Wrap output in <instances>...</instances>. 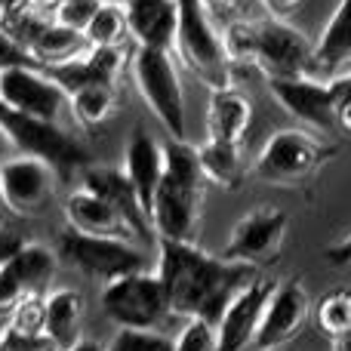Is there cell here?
<instances>
[{"instance_id":"1","label":"cell","mask_w":351,"mask_h":351,"mask_svg":"<svg viewBox=\"0 0 351 351\" xmlns=\"http://www.w3.org/2000/svg\"><path fill=\"white\" fill-rule=\"evenodd\" d=\"M173 317H204L216 324L234 293L253 280V268L210 256L194 241H160L158 268Z\"/></svg>"},{"instance_id":"2","label":"cell","mask_w":351,"mask_h":351,"mask_svg":"<svg viewBox=\"0 0 351 351\" xmlns=\"http://www.w3.org/2000/svg\"><path fill=\"white\" fill-rule=\"evenodd\" d=\"M167 167L152 204V228L160 241H194L200 225L206 182L197 160V148L188 139H173L164 145Z\"/></svg>"},{"instance_id":"3","label":"cell","mask_w":351,"mask_h":351,"mask_svg":"<svg viewBox=\"0 0 351 351\" xmlns=\"http://www.w3.org/2000/svg\"><path fill=\"white\" fill-rule=\"evenodd\" d=\"M176 53L210 90L231 84V62L206 0H176Z\"/></svg>"},{"instance_id":"4","label":"cell","mask_w":351,"mask_h":351,"mask_svg":"<svg viewBox=\"0 0 351 351\" xmlns=\"http://www.w3.org/2000/svg\"><path fill=\"white\" fill-rule=\"evenodd\" d=\"M336 145L308 127H287L268 136L256 158V176L268 185H302L333 158Z\"/></svg>"},{"instance_id":"5","label":"cell","mask_w":351,"mask_h":351,"mask_svg":"<svg viewBox=\"0 0 351 351\" xmlns=\"http://www.w3.org/2000/svg\"><path fill=\"white\" fill-rule=\"evenodd\" d=\"M102 311L111 324L127 330H160L173 317L170 299L158 271H130L102 290Z\"/></svg>"},{"instance_id":"6","label":"cell","mask_w":351,"mask_h":351,"mask_svg":"<svg viewBox=\"0 0 351 351\" xmlns=\"http://www.w3.org/2000/svg\"><path fill=\"white\" fill-rule=\"evenodd\" d=\"M133 77L142 99L154 111L164 130L173 139H188V111L185 93H182L179 68H176L170 49L136 47L133 53Z\"/></svg>"},{"instance_id":"7","label":"cell","mask_w":351,"mask_h":351,"mask_svg":"<svg viewBox=\"0 0 351 351\" xmlns=\"http://www.w3.org/2000/svg\"><path fill=\"white\" fill-rule=\"evenodd\" d=\"M0 127L10 136V142L16 145L19 154H34L43 158L47 164H53L59 173H71L90 164V154L80 142H74L59 123L40 121L34 114L16 111L10 105L0 102Z\"/></svg>"},{"instance_id":"8","label":"cell","mask_w":351,"mask_h":351,"mask_svg":"<svg viewBox=\"0 0 351 351\" xmlns=\"http://www.w3.org/2000/svg\"><path fill=\"white\" fill-rule=\"evenodd\" d=\"M59 262L71 265L74 271L96 278L102 284L114 278H123L130 271L145 268V253L127 237H99V234H80L71 231L59 241Z\"/></svg>"},{"instance_id":"9","label":"cell","mask_w":351,"mask_h":351,"mask_svg":"<svg viewBox=\"0 0 351 351\" xmlns=\"http://www.w3.org/2000/svg\"><path fill=\"white\" fill-rule=\"evenodd\" d=\"M271 77H315V43L280 16L256 22V62Z\"/></svg>"},{"instance_id":"10","label":"cell","mask_w":351,"mask_h":351,"mask_svg":"<svg viewBox=\"0 0 351 351\" xmlns=\"http://www.w3.org/2000/svg\"><path fill=\"white\" fill-rule=\"evenodd\" d=\"M59 170L34 154H12L0 164V204L16 216H40L56 197Z\"/></svg>"},{"instance_id":"11","label":"cell","mask_w":351,"mask_h":351,"mask_svg":"<svg viewBox=\"0 0 351 351\" xmlns=\"http://www.w3.org/2000/svg\"><path fill=\"white\" fill-rule=\"evenodd\" d=\"M0 102L40 121L59 123V117L68 111V93L47 68L10 65L0 68Z\"/></svg>"},{"instance_id":"12","label":"cell","mask_w":351,"mask_h":351,"mask_svg":"<svg viewBox=\"0 0 351 351\" xmlns=\"http://www.w3.org/2000/svg\"><path fill=\"white\" fill-rule=\"evenodd\" d=\"M287 228H290V219H287L284 210L256 206L231 228V237L225 243L222 256L228 262H241V265L250 268L271 265L287 241Z\"/></svg>"},{"instance_id":"13","label":"cell","mask_w":351,"mask_h":351,"mask_svg":"<svg viewBox=\"0 0 351 351\" xmlns=\"http://www.w3.org/2000/svg\"><path fill=\"white\" fill-rule=\"evenodd\" d=\"M59 268V253L43 243H25L6 265H0V315L10 311L28 296H47Z\"/></svg>"},{"instance_id":"14","label":"cell","mask_w":351,"mask_h":351,"mask_svg":"<svg viewBox=\"0 0 351 351\" xmlns=\"http://www.w3.org/2000/svg\"><path fill=\"white\" fill-rule=\"evenodd\" d=\"M268 93L274 102L293 114L302 127L315 133H333L336 130V108H333V84L321 77H271Z\"/></svg>"},{"instance_id":"15","label":"cell","mask_w":351,"mask_h":351,"mask_svg":"<svg viewBox=\"0 0 351 351\" xmlns=\"http://www.w3.org/2000/svg\"><path fill=\"white\" fill-rule=\"evenodd\" d=\"M311 315V299L305 293V287L299 280H287L278 284L265 305V315H262L259 333L253 339L256 351H280L287 342H293L302 327L308 324Z\"/></svg>"},{"instance_id":"16","label":"cell","mask_w":351,"mask_h":351,"mask_svg":"<svg viewBox=\"0 0 351 351\" xmlns=\"http://www.w3.org/2000/svg\"><path fill=\"white\" fill-rule=\"evenodd\" d=\"M274 280L268 278H253L234 293L228 308L216 321V336H219V351H247L253 346L256 333H259L265 305L274 293Z\"/></svg>"},{"instance_id":"17","label":"cell","mask_w":351,"mask_h":351,"mask_svg":"<svg viewBox=\"0 0 351 351\" xmlns=\"http://www.w3.org/2000/svg\"><path fill=\"white\" fill-rule=\"evenodd\" d=\"M65 219L68 228L80 231V234H99V237H127L136 241L130 222L123 219V213L117 210L111 200H105L102 194L90 191L86 185L74 188L65 197Z\"/></svg>"},{"instance_id":"18","label":"cell","mask_w":351,"mask_h":351,"mask_svg":"<svg viewBox=\"0 0 351 351\" xmlns=\"http://www.w3.org/2000/svg\"><path fill=\"white\" fill-rule=\"evenodd\" d=\"M167 167V154L164 145L154 139L148 130H133L127 142V152H123V173H127L130 185L139 194L142 210L152 219V204H154V191L160 185V176Z\"/></svg>"},{"instance_id":"19","label":"cell","mask_w":351,"mask_h":351,"mask_svg":"<svg viewBox=\"0 0 351 351\" xmlns=\"http://www.w3.org/2000/svg\"><path fill=\"white\" fill-rule=\"evenodd\" d=\"M84 185L90 188V191L102 194L105 200H111V204L123 213V219L130 222V228H133L136 237H142V241L152 237V231H154L152 219H148V213L142 210L139 194H136V188L130 185V179H127L123 170H111V167H86Z\"/></svg>"},{"instance_id":"20","label":"cell","mask_w":351,"mask_h":351,"mask_svg":"<svg viewBox=\"0 0 351 351\" xmlns=\"http://www.w3.org/2000/svg\"><path fill=\"white\" fill-rule=\"evenodd\" d=\"M123 65H127L123 47H90L74 62L49 68V74L65 86V93H71L77 86H90V84H117Z\"/></svg>"},{"instance_id":"21","label":"cell","mask_w":351,"mask_h":351,"mask_svg":"<svg viewBox=\"0 0 351 351\" xmlns=\"http://www.w3.org/2000/svg\"><path fill=\"white\" fill-rule=\"evenodd\" d=\"M351 65V0H339L315 40V77L330 80Z\"/></svg>"},{"instance_id":"22","label":"cell","mask_w":351,"mask_h":351,"mask_svg":"<svg viewBox=\"0 0 351 351\" xmlns=\"http://www.w3.org/2000/svg\"><path fill=\"white\" fill-rule=\"evenodd\" d=\"M250 123H253V105L237 86L228 84L210 93V105H206V136L210 139L241 142L243 145Z\"/></svg>"},{"instance_id":"23","label":"cell","mask_w":351,"mask_h":351,"mask_svg":"<svg viewBox=\"0 0 351 351\" xmlns=\"http://www.w3.org/2000/svg\"><path fill=\"white\" fill-rule=\"evenodd\" d=\"M127 19L130 37L139 47L170 49L176 43V0H133Z\"/></svg>"},{"instance_id":"24","label":"cell","mask_w":351,"mask_h":351,"mask_svg":"<svg viewBox=\"0 0 351 351\" xmlns=\"http://www.w3.org/2000/svg\"><path fill=\"white\" fill-rule=\"evenodd\" d=\"M86 49H90V40H86L84 31L68 28V25L53 19V22H47L37 31L28 53L37 65L49 71V68H59V65H65V62H74L77 56H84Z\"/></svg>"},{"instance_id":"25","label":"cell","mask_w":351,"mask_h":351,"mask_svg":"<svg viewBox=\"0 0 351 351\" xmlns=\"http://www.w3.org/2000/svg\"><path fill=\"white\" fill-rule=\"evenodd\" d=\"M47 302V336L56 348L65 351L80 339V321H84V299L71 287H59L43 296Z\"/></svg>"},{"instance_id":"26","label":"cell","mask_w":351,"mask_h":351,"mask_svg":"<svg viewBox=\"0 0 351 351\" xmlns=\"http://www.w3.org/2000/svg\"><path fill=\"white\" fill-rule=\"evenodd\" d=\"M197 160L204 170L206 182L219 188H241L247 164H243V145L241 142H225V139H210L206 136L204 145H197Z\"/></svg>"},{"instance_id":"27","label":"cell","mask_w":351,"mask_h":351,"mask_svg":"<svg viewBox=\"0 0 351 351\" xmlns=\"http://www.w3.org/2000/svg\"><path fill=\"white\" fill-rule=\"evenodd\" d=\"M117 111V86L114 84H90L68 93V114L80 127L93 130L105 123Z\"/></svg>"},{"instance_id":"28","label":"cell","mask_w":351,"mask_h":351,"mask_svg":"<svg viewBox=\"0 0 351 351\" xmlns=\"http://www.w3.org/2000/svg\"><path fill=\"white\" fill-rule=\"evenodd\" d=\"M90 47H123V40L130 37V19L127 6L117 3H99V10L93 12L90 25L84 28Z\"/></svg>"},{"instance_id":"29","label":"cell","mask_w":351,"mask_h":351,"mask_svg":"<svg viewBox=\"0 0 351 351\" xmlns=\"http://www.w3.org/2000/svg\"><path fill=\"white\" fill-rule=\"evenodd\" d=\"M315 321L327 339H339L351 333V290H336L317 302Z\"/></svg>"},{"instance_id":"30","label":"cell","mask_w":351,"mask_h":351,"mask_svg":"<svg viewBox=\"0 0 351 351\" xmlns=\"http://www.w3.org/2000/svg\"><path fill=\"white\" fill-rule=\"evenodd\" d=\"M222 49L231 65H253L256 62V22H228L222 31Z\"/></svg>"},{"instance_id":"31","label":"cell","mask_w":351,"mask_h":351,"mask_svg":"<svg viewBox=\"0 0 351 351\" xmlns=\"http://www.w3.org/2000/svg\"><path fill=\"white\" fill-rule=\"evenodd\" d=\"M173 351H219L216 324L204 317H188L173 339Z\"/></svg>"},{"instance_id":"32","label":"cell","mask_w":351,"mask_h":351,"mask_svg":"<svg viewBox=\"0 0 351 351\" xmlns=\"http://www.w3.org/2000/svg\"><path fill=\"white\" fill-rule=\"evenodd\" d=\"M105 351H173V339H167L160 330H127L117 327L114 339Z\"/></svg>"},{"instance_id":"33","label":"cell","mask_w":351,"mask_h":351,"mask_svg":"<svg viewBox=\"0 0 351 351\" xmlns=\"http://www.w3.org/2000/svg\"><path fill=\"white\" fill-rule=\"evenodd\" d=\"M6 324L25 330V333H47V302H43V296H28L25 302H19L10 311Z\"/></svg>"},{"instance_id":"34","label":"cell","mask_w":351,"mask_h":351,"mask_svg":"<svg viewBox=\"0 0 351 351\" xmlns=\"http://www.w3.org/2000/svg\"><path fill=\"white\" fill-rule=\"evenodd\" d=\"M0 351H59L47 333H25L6 324L0 333Z\"/></svg>"},{"instance_id":"35","label":"cell","mask_w":351,"mask_h":351,"mask_svg":"<svg viewBox=\"0 0 351 351\" xmlns=\"http://www.w3.org/2000/svg\"><path fill=\"white\" fill-rule=\"evenodd\" d=\"M99 3L102 0H56V22L68 25V28H77L84 31L86 25H90L93 12L99 10Z\"/></svg>"},{"instance_id":"36","label":"cell","mask_w":351,"mask_h":351,"mask_svg":"<svg viewBox=\"0 0 351 351\" xmlns=\"http://www.w3.org/2000/svg\"><path fill=\"white\" fill-rule=\"evenodd\" d=\"M333 84V108H336V130L351 136V71L330 77Z\"/></svg>"},{"instance_id":"37","label":"cell","mask_w":351,"mask_h":351,"mask_svg":"<svg viewBox=\"0 0 351 351\" xmlns=\"http://www.w3.org/2000/svg\"><path fill=\"white\" fill-rule=\"evenodd\" d=\"M10 65H37V62L0 28V68H10Z\"/></svg>"},{"instance_id":"38","label":"cell","mask_w":351,"mask_h":351,"mask_svg":"<svg viewBox=\"0 0 351 351\" xmlns=\"http://www.w3.org/2000/svg\"><path fill=\"white\" fill-rule=\"evenodd\" d=\"M25 243L28 241H25L19 231H12L10 225H0V265H6V262H10L12 256L25 247Z\"/></svg>"},{"instance_id":"39","label":"cell","mask_w":351,"mask_h":351,"mask_svg":"<svg viewBox=\"0 0 351 351\" xmlns=\"http://www.w3.org/2000/svg\"><path fill=\"white\" fill-rule=\"evenodd\" d=\"M262 3H265V10L271 12V16H280V19H284L287 12H293L299 3H302V0H262Z\"/></svg>"},{"instance_id":"40","label":"cell","mask_w":351,"mask_h":351,"mask_svg":"<svg viewBox=\"0 0 351 351\" xmlns=\"http://www.w3.org/2000/svg\"><path fill=\"white\" fill-rule=\"evenodd\" d=\"M330 259H333L336 265H346V262H351V237L346 243H339V247L330 250Z\"/></svg>"},{"instance_id":"41","label":"cell","mask_w":351,"mask_h":351,"mask_svg":"<svg viewBox=\"0 0 351 351\" xmlns=\"http://www.w3.org/2000/svg\"><path fill=\"white\" fill-rule=\"evenodd\" d=\"M12 154H19V152H16V145H12L10 136H6V133H3V127H0V164H3V160H10Z\"/></svg>"},{"instance_id":"42","label":"cell","mask_w":351,"mask_h":351,"mask_svg":"<svg viewBox=\"0 0 351 351\" xmlns=\"http://www.w3.org/2000/svg\"><path fill=\"white\" fill-rule=\"evenodd\" d=\"M65 351H105L102 346H99V342L96 339H84V336H80V339L77 342H74V346L71 348H65Z\"/></svg>"},{"instance_id":"43","label":"cell","mask_w":351,"mask_h":351,"mask_svg":"<svg viewBox=\"0 0 351 351\" xmlns=\"http://www.w3.org/2000/svg\"><path fill=\"white\" fill-rule=\"evenodd\" d=\"M330 351H351V333L339 336V339H330Z\"/></svg>"},{"instance_id":"44","label":"cell","mask_w":351,"mask_h":351,"mask_svg":"<svg viewBox=\"0 0 351 351\" xmlns=\"http://www.w3.org/2000/svg\"><path fill=\"white\" fill-rule=\"evenodd\" d=\"M243 3H250V0H206L210 10H216V6H243Z\"/></svg>"},{"instance_id":"45","label":"cell","mask_w":351,"mask_h":351,"mask_svg":"<svg viewBox=\"0 0 351 351\" xmlns=\"http://www.w3.org/2000/svg\"><path fill=\"white\" fill-rule=\"evenodd\" d=\"M105 3H117V6H130L133 0H105Z\"/></svg>"},{"instance_id":"46","label":"cell","mask_w":351,"mask_h":351,"mask_svg":"<svg viewBox=\"0 0 351 351\" xmlns=\"http://www.w3.org/2000/svg\"><path fill=\"white\" fill-rule=\"evenodd\" d=\"M3 327H6V317H3V315H0V333H3Z\"/></svg>"},{"instance_id":"47","label":"cell","mask_w":351,"mask_h":351,"mask_svg":"<svg viewBox=\"0 0 351 351\" xmlns=\"http://www.w3.org/2000/svg\"><path fill=\"white\" fill-rule=\"evenodd\" d=\"M280 351H284V348H280Z\"/></svg>"}]
</instances>
